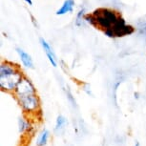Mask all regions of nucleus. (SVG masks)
Listing matches in <instances>:
<instances>
[{
    "label": "nucleus",
    "instance_id": "f257e3e1",
    "mask_svg": "<svg viewBox=\"0 0 146 146\" xmlns=\"http://www.w3.org/2000/svg\"><path fill=\"white\" fill-rule=\"evenodd\" d=\"M24 76L20 68L13 62L2 61L0 64V88L3 92L13 94Z\"/></svg>",
    "mask_w": 146,
    "mask_h": 146
},
{
    "label": "nucleus",
    "instance_id": "f03ea898",
    "mask_svg": "<svg viewBox=\"0 0 146 146\" xmlns=\"http://www.w3.org/2000/svg\"><path fill=\"white\" fill-rule=\"evenodd\" d=\"M22 111L27 115H35L40 111V100L36 94L17 100Z\"/></svg>",
    "mask_w": 146,
    "mask_h": 146
},
{
    "label": "nucleus",
    "instance_id": "7ed1b4c3",
    "mask_svg": "<svg viewBox=\"0 0 146 146\" xmlns=\"http://www.w3.org/2000/svg\"><path fill=\"white\" fill-rule=\"evenodd\" d=\"M35 94H36V90H35L33 82L28 78L24 76L13 92V96H15V100H17L22 98H25V96L35 95Z\"/></svg>",
    "mask_w": 146,
    "mask_h": 146
},
{
    "label": "nucleus",
    "instance_id": "20e7f679",
    "mask_svg": "<svg viewBox=\"0 0 146 146\" xmlns=\"http://www.w3.org/2000/svg\"><path fill=\"white\" fill-rule=\"evenodd\" d=\"M39 41H40L41 46H42L43 50H44V52H45L46 56H47V57H48L49 61H50L52 66H53V67H56V66H57V61H56V56H54V53L53 49H52V47L50 46V44H49L42 37L40 38Z\"/></svg>",
    "mask_w": 146,
    "mask_h": 146
},
{
    "label": "nucleus",
    "instance_id": "39448f33",
    "mask_svg": "<svg viewBox=\"0 0 146 146\" xmlns=\"http://www.w3.org/2000/svg\"><path fill=\"white\" fill-rule=\"evenodd\" d=\"M16 53L19 56V58L21 60V63L23 64L24 67L29 68V69H34V61H33V58L30 54L23 50L21 48H16Z\"/></svg>",
    "mask_w": 146,
    "mask_h": 146
},
{
    "label": "nucleus",
    "instance_id": "423d86ee",
    "mask_svg": "<svg viewBox=\"0 0 146 146\" xmlns=\"http://www.w3.org/2000/svg\"><path fill=\"white\" fill-rule=\"evenodd\" d=\"M74 7H75V1H74V0H65V1L63 2L62 6L56 12V15H64L66 13H72L74 11Z\"/></svg>",
    "mask_w": 146,
    "mask_h": 146
},
{
    "label": "nucleus",
    "instance_id": "0eeeda50",
    "mask_svg": "<svg viewBox=\"0 0 146 146\" xmlns=\"http://www.w3.org/2000/svg\"><path fill=\"white\" fill-rule=\"evenodd\" d=\"M33 126L31 125L29 120L25 119L24 117H19L18 118V130L19 133L22 135H26L31 132Z\"/></svg>",
    "mask_w": 146,
    "mask_h": 146
},
{
    "label": "nucleus",
    "instance_id": "6e6552de",
    "mask_svg": "<svg viewBox=\"0 0 146 146\" xmlns=\"http://www.w3.org/2000/svg\"><path fill=\"white\" fill-rule=\"evenodd\" d=\"M50 136H51V134L48 129H43L37 137L36 146H46L48 144L49 139H50Z\"/></svg>",
    "mask_w": 146,
    "mask_h": 146
},
{
    "label": "nucleus",
    "instance_id": "1a4fd4ad",
    "mask_svg": "<svg viewBox=\"0 0 146 146\" xmlns=\"http://www.w3.org/2000/svg\"><path fill=\"white\" fill-rule=\"evenodd\" d=\"M67 125V119L64 115H59L58 117H56V127H54V131L56 133H60L63 129L65 128V126Z\"/></svg>",
    "mask_w": 146,
    "mask_h": 146
},
{
    "label": "nucleus",
    "instance_id": "9d476101",
    "mask_svg": "<svg viewBox=\"0 0 146 146\" xmlns=\"http://www.w3.org/2000/svg\"><path fill=\"white\" fill-rule=\"evenodd\" d=\"M85 8H81L80 10L78 11V13H76V26L78 27H81L82 26V23L84 21V17H85Z\"/></svg>",
    "mask_w": 146,
    "mask_h": 146
},
{
    "label": "nucleus",
    "instance_id": "9b49d317",
    "mask_svg": "<svg viewBox=\"0 0 146 146\" xmlns=\"http://www.w3.org/2000/svg\"><path fill=\"white\" fill-rule=\"evenodd\" d=\"M84 21L87 22L88 24H90L91 26H94L95 28H98V25H96V17L94 16L93 13H90V15H85Z\"/></svg>",
    "mask_w": 146,
    "mask_h": 146
},
{
    "label": "nucleus",
    "instance_id": "f8f14e48",
    "mask_svg": "<svg viewBox=\"0 0 146 146\" xmlns=\"http://www.w3.org/2000/svg\"><path fill=\"white\" fill-rule=\"evenodd\" d=\"M103 33L107 37H110V38H115V33H114V31H113L112 28L105 30V31H103Z\"/></svg>",
    "mask_w": 146,
    "mask_h": 146
},
{
    "label": "nucleus",
    "instance_id": "ddd939ff",
    "mask_svg": "<svg viewBox=\"0 0 146 146\" xmlns=\"http://www.w3.org/2000/svg\"><path fill=\"white\" fill-rule=\"evenodd\" d=\"M24 1H25L27 4H29L30 6H32V5H33V1H32V0H24Z\"/></svg>",
    "mask_w": 146,
    "mask_h": 146
},
{
    "label": "nucleus",
    "instance_id": "4468645a",
    "mask_svg": "<svg viewBox=\"0 0 146 146\" xmlns=\"http://www.w3.org/2000/svg\"><path fill=\"white\" fill-rule=\"evenodd\" d=\"M134 96H135V98H136V100H139V93H135L134 94Z\"/></svg>",
    "mask_w": 146,
    "mask_h": 146
},
{
    "label": "nucleus",
    "instance_id": "2eb2a0df",
    "mask_svg": "<svg viewBox=\"0 0 146 146\" xmlns=\"http://www.w3.org/2000/svg\"><path fill=\"white\" fill-rule=\"evenodd\" d=\"M134 146H140L139 145V141H136V143H135V145Z\"/></svg>",
    "mask_w": 146,
    "mask_h": 146
}]
</instances>
